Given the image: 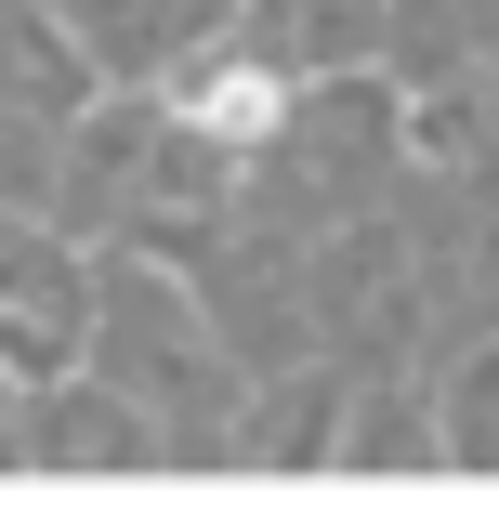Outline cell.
<instances>
[{
	"label": "cell",
	"mask_w": 499,
	"mask_h": 512,
	"mask_svg": "<svg viewBox=\"0 0 499 512\" xmlns=\"http://www.w3.org/2000/svg\"><path fill=\"white\" fill-rule=\"evenodd\" d=\"M184 106H197V119H211L224 145H263V132H276V79H197V92H184Z\"/></svg>",
	"instance_id": "1"
}]
</instances>
